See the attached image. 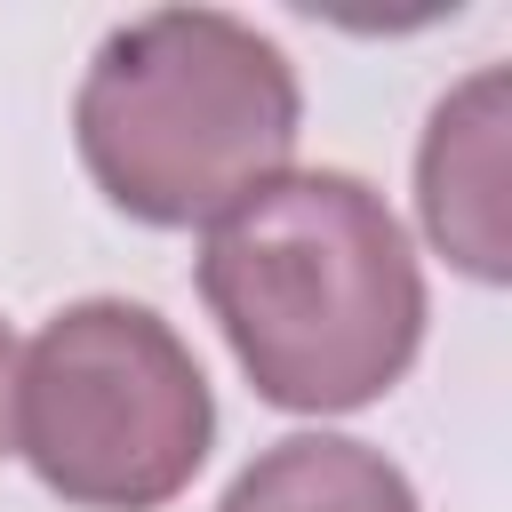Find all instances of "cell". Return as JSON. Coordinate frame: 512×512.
<instances>
[{
  "label": "cell",
  "mask_w": 512,
  "mask_h": 512,
  "mask_svg": "<svg viewBox=\"0 0 512 512\" xmlns=\"http://www.w3.org/2000/svg\"><path fill=\"white\" fill-rule=\"evenodd\" d=\"M200 296L256 384L296 416L384 400L424 344V272L384 208L344 168H288L200 232Z\"/></svg>",
  "instance_id": "obj_1"
},
{
  "label": "cell",
  "mask_w": 512,
  "mask_h": 512,
  "mask_svg": "<svg viewBox=\"0 0 512 512\" xmlns=\"http://www.w3.org/2000/svg\"><path fill=\"white\" fill-rule=\"evenodd\" d=\"M72 136L120 216L184 232L288 176L304 88L256 24L224 8H152L96 40L72 96Z\"/></svg>",
  "instance_id": "obj_2"
},
{
  "label": "cell",
  "mask_w": 512,
  "mask_h": 512,
  "mask_svg": "<svg viewBox=\"0 0 512 512\" xmlns=\"http://www.w3.org/2000/svg\"><path fill=\"white\" fill-rule=\"evenodd\" d=\"M208 440V376L152 304L80 296L16 352V456L72 512L176 504Z\"/></svg>",
  "instance_id": "obj_3"
},
{
  "label": "cell",
  "mask_w": 512,
  "mask_h": 512,
  "mask_svg": "<svg viewBox=\"0 0 512 512\" xmlns=\"http://www.w3.org/2000/svg\"><path fill=\"white\" fill-rule=\"evenodd\" d=\"M504 64H480L464 88H448L432 104V128L416 144V216L432 232V248L448 264H464L472 280H504L512 272V224H504Z\"/></svg>",
  "instance_id": "obj_4"
},
{
  "label": "cell",
  "mask_w": 512,
  "mask_h": 512,
  "mask_svg": "<svg viewBox=\"0 0 512 512\" xmlns=\"http://www.w3.org/2000/svg\"><path fill=\"white\" fill-rule=\"evenodd\" d=\"M216 512H416L408 472L344 432H288L256 448Z\"/></svg>",
  "instance_id": "obj_5"
},
{
  "label": "cell",
  "mask_w": 512,
  "mask_h": 512,
  "mask_svg": "<svg viewBox=\"0 0 512 512\" xmlns=\"http://www.w3.org/2000/svg\"><path fill=\"white\" fill-rule=\"evenodd\" d=\"M16 448V336L0 320V456Z\"/></svg>",
  "instance_id": "obj_6"
}]
</instances>
